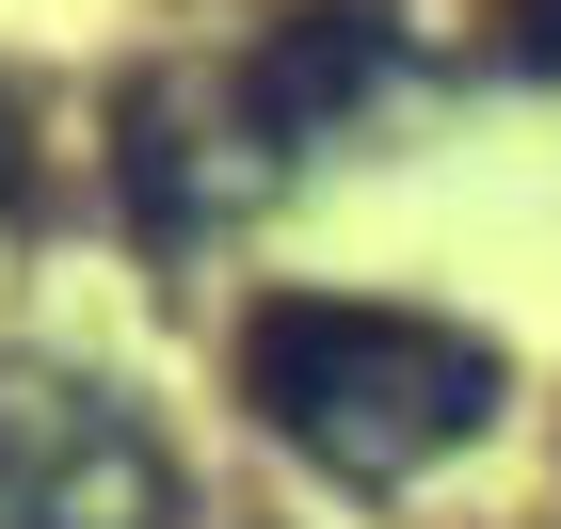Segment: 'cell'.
<instances>
[{"label":"cell","instance_id":"1","mask_svg":"<svg viewBox=\"0 0 561 529\" xmlns=\"http://www.w3.org/2000/svg\"><path fill=\"white\" fill-rule=\"evenodd\" d=\"M241 401H257V434L289 465L353 497H401L433 482L449 449L497 434V401H514V353L466 337V321L433 306H337V289H273L241 321Z\"/></svg>","mask_w":561,"mask_h":529},{"label":"cell","instance_id":"2","mask_svg":"<svg viewBox=\"0 0 561 529\" xmlns=\"http://www.w3.org/2000/svg\"><path fill=\"white\" fill-rule=\"evenodd\" d=\"M0 529H176V449L81 369H0Z\"/></svg>","mask_w":561,"mask_h":529},{"label":"cell","instance_id":"3","mask_svg":"<svg viewBox=\"0 0 561 529\" xmlns=\"http://www.w3.org/2000/svg\"><path fill=\"white\" fill-rule=\"evenodd\" d=\"M401 65V16L386 0H289L257 33V65H241V145L257 161H305V145H337L369 96H386Z\"/></svg>","mask_w":561,"mask_h":529},{"label":"cell","instance_id":"4","mask_svg":"<svg viewBox=\"0 0 561 529\" xmlns=\"http://www.w3.org/2000/svg\"><path fill=\"white\" fill-rule=\"evenodd\" d=\"M113 176H129V225L161 241V257H176V241H209V209H241V193H257L241 161H209V145H193V81H161V65L113 96Z\"/></svg>","mask_w":561,"mask_h":529},{"label":"cell","instance_id":"5","mask_svg":"<svg viewBox=\"0 0 561 529\" xmlns=\"http://www.w3.org/2000/svg\"><path fill=\"white\" fill-rule=\"evenodd\" d=\"M33 193H48V161H33V129H16V96H0V225H33Z\"/></svg>","mask_w":561,"mask_h":529}]
</instances>
